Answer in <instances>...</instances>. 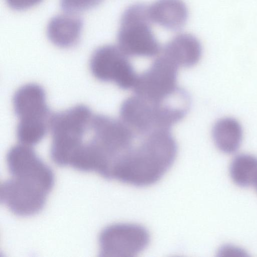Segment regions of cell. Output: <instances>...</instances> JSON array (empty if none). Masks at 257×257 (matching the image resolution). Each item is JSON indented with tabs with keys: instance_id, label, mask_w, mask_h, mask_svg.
Instances as JSON below:
<instances>
[{
	"instance_id": "6da1fadb",
	"label": "cell",
	"mask_w": 257,
	"mask_h": 257,
	"mask_svg": "<svg viewBox=\"0 0 257 257\" xmlns=\"http://www.w3.org/2000/svg\"><path fill=\"white\" fill-rule=\"evenodd\" d=\"M7 162L11 176L1 183L2 202L19 216L38 213L53 188L52 171L30 146L21 143L9 150Z\"/></svg>"
},
{
	"instance_id": "7a4b0ae2",
	"label": "cell",
	"mask_w": 257,
	"mask_h": 257,
	"mask_svg": "<svg viewBox=\"0 0 257 257\" xmlns=\"http://www.w3.org/2000/svg\"><path fill=\"white\" fill-rule=\"evenodd\" d=\"M93 115L84 105L52 114L49 127L52 137L51 156L56 164L69 165L82 144Z\"/></svg>"
},
{
	"instance_id": "3957f363",
	"label": "cell",
	"mask_w": 257,
	"mask_h": 257,
	"mask_svg": "<svg viewBox=\"0 0 257 257\" xmlns=\"http://www.w3.org/2000/svg\"><path fill=\"white\" fill-rule=\"evenodd\" d=\"M13 106L19 122L18 139L21 144H38L49 127L50 113L44 89L39 85L29 83L20 87L13 97Z\"/></svg>"
},
{
	"instance_id": "277c9868",
	"label": "cell",
	"mask_w": 257,
	"mask_h": 257,
	"mask_svg": "<svg viewBox=\"0 0 257 257\" xmlns=\"http://www.w3.org/2000/svg\"><path fill=\"white\" fill-rule=\"evenodd\" d=\"M148 6L133 4L124 11L118 31L117 46L127 56L152 57L161 48L151 27Z\"/></svg>"
},
{
	"instance_id": "5b68a950",
	"label": "cell",
	"mask_w": 257,
	"mask_h": 257,
	"mask_svg": "<svg viewBox=\"0 0 257 257\" xmlns=\"http://www.w3.org/2000/svg\"><path fill=\"white\" fill-rule=\"evenodd\" d=\"M178 67L161 54L147 70L137 76L133 88L134 94L152 103L162 101L179 88Z\"/></svg>"
},
{
	"instance_id": "8992f818",
	"label": "cell",
	"mask_w": 257,
	"mask_h": 257,
	"mask_svg": "<svg viewBox=\"0 0 257 257\" xmlns=\"http://www.w3.org/2000/svg\"><path fill=\"white\" fill-rule=\"evenodd\" d=\"M90 69L97 79L113 82L123 89L133 88L137 77L127 56L117 46L97 48L90 58Z\"/></svg>"
},
{
	"instance_id": "52a82bcc",
	"label": "cell",
	"mask_w": 257,
	"mask_h": 257,
	"mask_svg": "<svg viewBox=\"0 0 257 257\" xmlns=\"http://www.w3.org/2000/svg\"><path fill=\"white\" fill-rule=\"evenodd\" d=\"M149 235L143 227L132 224H115L104 229L99 236L102 256L131 255L144 248Z\"/></svg>"
},
{
	"instance_id": "ba28073f",
	"label": "cell",
	"mask_w": 257,
	"mask_h": 257,
	"mask_svg": "<svg viewBox=\"0 0 257 257\" xmlns=\"http://www.w3.org/2000/svg\"><path fill=\"white\" fill-rule=\"evenodd\" d=\"M120 119L138 137L158 129V109L157 105L136 94L122 103Z\"/></svg>"
},
{
	"instance_id": "9c48e42d",
	"label": "cell",
	"mask_w": 257,
	"mask_h": 257,
	"mask_svg": "<svg viewBox=\"0 0 257 257\" xmlns=\"http://www.w3.org/2000/svg\"><path fill=\"white\" fill-rule=\"evenodd\" d=\"M201 54L199 41L188 33H181L174 36L165 45L162 53L178 67H182L195 65L199 61Z\"/></svg>"
},
{
	"instance_id": "30bf717a",
	"label": "cell",
	"mask_w": 257,
	"mask_h": 257,
	"mask_svg": "<svg viewBox=\"0 0 257 257\" xmlns=\"http://www.w3.org/2000/svg\"><path fill=\"white\" fill-rule=\"evenodd\" d=\"M148 10L151 22L171 31L181 29L188 17L182 0H157L148 7Z\"/></svg>"
},
{
	"instance_id": "8fae6325",
	"label": "cell",
	"mask_w": 257,
	"mask_h": 257,
	"mask_svg": "<svg viewBox=\"0 0 257 257\" xmlns=\"http://www.w3.org/2000/svg\"><path fill=\"white\" fill-rule=\"evenodd\" d=\"M82 28L81 20L75 14L65 13L55 16L49 21L47 36L55 45L69 48L79 40Z\"/></svg>"
},
{
	"instance_id": "7c38bea8",
	"label": "cell",
	"mask_w": 257,
	"mask_h": 257,
	"mask_svg": "<svg viewBox=\"0 0 257 257\" xmlns=\"http://www.w3.org/2000/svg\"><path fill=\"white\" fill-rule=\"evenodd\" d=\"M243 136L239 122L231 117L217 120L212 128V137L217 148L221 152L230 154L239 147Z\"/></svg>"
},
{
	"instance_id": "4fadbf2b",
	"label": "cell",
	"mask_w": 257,
	"mask_h": 257,
	"mask_svg": "<svg viewBox=\"0 0 257 257\" xmlns=\"http://www.w3.org/2000/svg\"><path fill=\"white\" fill-rule=\"evenodd\" d=\"M230 174L237 185L252 186L257 177V158L247 154L236 156L230 164Z\"/></svg>"
},
{
	"instance_id": "5bb4252c",
	"label": "cell",
	"mask_w": 257,
	"mask_h": 257,
	"mask_svg": "<svg viewBox=\"0 0 257 257\" xmlns=\"http://www.w3.org/2000/svg\"><path fill=\"white\" fill-rule=\"evenodd\" d=\"M103 0H61V5L66 13L76 14L91 9Z\"/></svg>"
},
{
	"instance_id": "9a60e30c",
	"label": "cell",
	"mask_w": 257,
	"mask_h": 257,
	"mask_svg": "<svg viewBox=\"0 0 257 257\" xmlns=\"http://www.w3.org/2000/svg\"><path fill=\"white\" fill-rule=\"evenodd\" d=\"M8 6L15 10H24L32 8L42 0H5Z\"/></svg>"
},
{
	"instance_id": "2e32d148",
	"label": "cell",
	"mask_w": 257,
	"mask_h": 257,
	"mask_svg": "<svg viewBox=\"0 0 257 257\" xmlns=\"http://www.w3.org/2000/svg\"><path fill=\"white\" fill-rule=\"evenodd\" d=\"M219 253L223 254V256H243L244 252L240 248L232 246H224L220 249Z\"/></svg>"
},
{
	"instance_id": "e0dca14e",
	"label": "cell",
	"mask_w": 257,
	"mask_h": 257,
	"mask_svg": "<svg viewBox=\"0 0 257 257\" xmlns=\"http://www.w3.org/2000/svg\"><path fill=\"white\" fill-rule=\"evenodd\" d=\"M252 186H253L255 187V188L256 189V190L257 191V177H256Z\"/></svg>"
}]
</instances>
